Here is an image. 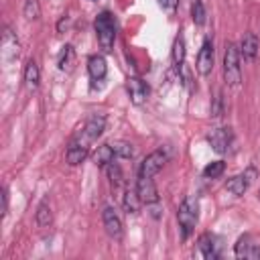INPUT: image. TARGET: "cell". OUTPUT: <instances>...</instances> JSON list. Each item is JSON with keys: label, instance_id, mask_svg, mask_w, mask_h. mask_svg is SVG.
<instances>
[{"label": "cell", "instance_id": "18", "mask_svg": "<svg viewBox=\"0 0 260 260\" xmlns=\"http://www.w3.org/2000/svg\"><path fill=\"white\" fill-rule=\"evenodd\" d=\"M248 183H250V179L246 175H236V177L225 181V191L232 193L234 197H242L248 189Z\"/></svg>", "mask_w": 260, "mask_h": 260}, {"label": "cell", "instance_id": "29", "mask_svg": "<svg viewBox=\"0 0 260 260\" xmlns=\"http://www.w3.org/2000/svg\"><path fill=\"white\" fill-rule=\"evenodd\" d=\"M223 114V95L221 93H217V98H215V102H213V108H211V116H221Z\"/></svg>", "mask_w": 260, "mask_h": 260}, {"label": "cell", "instance_id": "20", "mask_svg": "<svg viewBox=\"0 0 260 260\" xmlns=\"http://www.w3.org/2000/svg\"><path fill=\"white\" fill-rule=\"evenodd\" d=\"M59 69L65 71V73H71L73 67H75V49L71 45H65L59 53V61H57Z\"/></svg>", "mask_w": 260, "mask_h": 260}, {"label": "cell", "instance_id": "13", "mask_svg": "<svg viewBox=\"0 0 260 260\" xmlns=\"http://www.w3.org/2000/svg\"><path fill=\"white\" fill-rule=\"evenodd\" d=\"M234 254H236V258H250V260H256V258H260V244H256V242L252 240V236L246 234V236H242V238L236 242Z\"/></svg>", "mask_w": 260, "mask_h": 260}, {"label": "cell", "instance_id": "2", "mask_svg": "<svg viewBox=\"0 0 260 260\" xmlns=\"http://www.w3.org/2000/svg\"><path fill=\"white\" fill-rule=\"evenodd\" d=\"M197 217H199V203H197V199L195 197H185L181 201V205H179V211H177V221H179L183 240H187L191 236V232L195 230Z\"/></svg>", "mask_w": 260, "mask_h": 260}, {"label": "cell", "instance_id": "9", "mask_svg": "<svg viewBox=\"0 0 260 260\" xmlns=\"http://www.w3.org/2000/svg\"><path fill=\"white\" fill-rule=\"evenodd\" d=\"M213 59H215V53H213V41L211 39H205L201 49H199V55H197V71L199 75H209L211 69H213Z\"/></svg>", "mask_w": 260, "mask_h": 260}, {"label": "cell", "instance_id": "8", "mask_svg": "<svg viewBox=\"0 0 260 260\" xmlns=\"http://www.w3.org/2000/svg\"><path fill=\"white\" fill-rule=\"evenodd\" d=\"M102 219H104V228H106L108 236L114 238V240H122V234H124L122 219H120L118 211H116L112 205H106V207H104V211H102Z\"/></svg>", "mask_w": 260, "mask_h": 260}, {"label": "cell", "instance_id": "16", "mask_svg": "<svg viewBox=\"0 0 260 260\" xmlns=\"http://www.w3.org/2000/svg\"><path fill=\"white\" fill-rule=\"evenodd\" d=\"M87 71H89V77L93 81H102L108 73V65H106V59L102 55H91L87 59Z\"/></svg>", "mask_w": 260, "mask_h": 260}, {"label": "cell", "instance_id": "10", "mask_svg": "<svg viewBox=\"0 0 260 260\" xmlns=\"http://www.w3.org/2000/svg\"><path fill=\"white\" fill-rule=\"evenodd\" d=\"M136 191L142 199V205H154L158 203V191H156V185L152 181V177H138L136 181Z\"/></svg>", "mask_w": 260, "mask_h": 260}, {"label": "cell", "instance_id": "15", "mask_svg": "<svg viewBox=\"0 0 260 260\" xmlns=\"http://www.w3.org/2000/svg\"><path fill=\"white\" fill-rule=\"evenodd\" d=\"M240 55H244V59H248V61H256V57H258V37L254 32H246L242 37Z\"/></svg>", "mask_w": 260, "mask_h": 260}, {"label": "cell", "instance_id": "14", "mask_svg": "<svg viewBox=\"0 0 260 260\" xmlns=\"http://www.w3.org/2000/svg\"><path fill=\"white\" fill-rule=\"evenodd\" d=\"M126 89H128L130 102H132L134 106L144 104L146 98H148V85H146L140 77H128V81H126Z\"/></svg>", "mask_w": 260, "mask_h": 260}, {"label": "cell", "instance_id": "22", "mask_svg": "<svg viewBox=\"0 0 260 260\" xmlns=\"http://www.w3.org/2000/svg\"><path fill=\"white\" fill-rule=\"evenodd\" d=\"M173 63L177 67H183V63H185V39L181 35L173 43Z\"/></svg>", "mask_w": 260, "mask_h": 260}, {"label": "cell", "instance_id": "11", "mask_svg": "<svg viewBox=\"0 0 260 260\" xmlns=\"http://www.w3.org/2000/svg\"><path fill=\"white\" fill-rule=\"evenodd\" d=\"M104 126H106V118H104V116L93 114V116H89V120L83 124V128H81L77 134H79L83 140L93 142V140H98V136H102Z\"/></svg>", "mask_w": 260, "mask_h": 260}, {"label": "cell", "instance_id": "24", "mask_svg": "<svg viewBox=\"0 0 260 260\" xmlns=\"http://www.w3.org/2000/svg\"><path fill=\"white\" fill-rule=\"evenodd\" d=\"M223 171H225V162L223 160H213L203 169V177L205 179H217V177L223 175Z\"/></svg>", "mask_w": 260, "mask_h": 260}, {"label": "cell", "instance_id": "23", "mask_svg": "<svg viewBox=\"0 0 260 260\" xmlns=\"http://www.w3.org/2000/svg\"><path fill=\"white\" fill-rule=\"evenodd\" d=\"M112 148H114L116 156H120V158H132V156H134L132 144L126 142V140H116V142H112Z\"/></svg>", "mask_w": 260, "mask_h": 260}, {"label": "cell", "instance_id": "33", "mask_svg": "<svg viewBox=\"0 0 260 260\" xmlns=\"http://www.w3.org/2000/svg\"><path fill=\"white\" fill-rule=\"evenodd\" d=\"M258 199H260V193H258Z\"/></svg>", "mask_w": 260, "mask_h": 260}, {"label": "cell", "instance_id": "25", "mask_svg": "<svg viewBox=\"0 0 260 260\" xmlns=\"http://www.w3.org/2000/svg\"><path fill=\"white\" fill-rule=\"evenodd\" d=\"M51 221H53L51 207H49V203H45V201H43V203L37 207V223H39L41 228H47Z\"/></svg>", "mask_w": 260, "mask_h": 260}, {"label": "cell", "instance_id": "31", "mask_svg": "<svg viewBox=\"0 0 260 260\" xmlns=\"http://www.w3.org/2000/svg\"><path fill=\"white\" fill-rule=\"evenodd\" d=\"M8 213V191H6V187L2 189V215H6Z\"/></svg>", "mask_w": 260, "mask_h": 260}, {"label": "cell", "instance_id": "6", "mask_svg": "<svg viewBox=\"0 0 260 260\" xmlns=\"http://www.w3.org/2000/svg\"><path fill=\"white\" fill-rule=\"evenodd\" d=\"M0 55H2V61L4 63H12L14 59H18L20 55V43L16 39V35L12 32V28L4 26V32H2V45H0Z\"/></svg>", "mask_w": 260, "mask_h": 260}, {"label": "cell", "instance_id": "17", "mask_svg": "<svg viewBox=\"0 0 260 260\" xmlns=\"http://www.w3.org/2000/svg\"><path fill=\"white\" fill-rule=\"evenodd\" d=\"M39 81H41V69H39L37 61L30 59L26 63V67H24V85H26V89L35 91L39 87Z\"/></svg>", "mask_w": 260, "mask_h": 260}, {"label": "cell", "instance_id": "1", "mask_svg": "<svg viewBox=\"0 0 260 260\" xmlns=\"http://www.w3.org/2000/svg\"><path fill=\"white\" fill-rule=\"evenodd\" d=\"M93 28H95V37H98V43L102 47L104 53H110L114 49V41H116V22H114V16L104 10L95 16V22H93Z\"/></svg>", "mask_w": 260, "mask_h": 260}, {"label": "cell", "instance_id": "32", "mask_svg": "<svg viewBox=\"0 0 260 260\" xmlns=\"http://www.w3.org/2000/svg\"><path fill=\"white\" fill-rule=\"evenodd\" d=\"M63 26H65V28L69 26V16H63V18L59 20V24H57V30H59V32H63Z\"/></svg>", "mask_w": 260, "mask_h": 260}, {"label": "cell", "instance_id": "27", "mask_svg": "<svg viewBox=\"0 0 260 260\" xmlns=\"http://www.w3.org/2000/svg\"><path fill=\"white\" fill-rule=\"evenodd\" d=\"M24 16L28 20H37L41 16V6H39V0H24V8H22Z\"/></svg>", "mask_w": 260, "mask_h": 260}, {"label": "cell", "instance_id": "12", "mask_svg": "<svg viewBox=\"0 0 260 260\" xmlns=\"http://www.w3.org/2000/svg\"><path fill=\"white\" fill-rule=\"evenodd\" d=\"M197 246H199V252L203 254V258H207V260H215L221 254V242L213 234H203L197 240Z\"/></svg>", "mask_w": 260, "mask_h": 260}, {"label": "cell", "instance_id": "7", "mask_svg": "<svg viewBox=\"0 0 260 260\" xmlns=\"http://www.w3.org/2000/svg\"><path fill=\"white\" fill-rule=\"evenodd\" d=\"M169 154L165 150H154L150 152L142 162H140V169H138V177H154L167 162Z\"/></svg>", "mask_w": 260, "mask_h": 260}, {"label": "cell", "instance_id": "28", "mask_svg": "<svg viewBox=\"0 0 260 260\" xmlns=\"http://www.w3.org/2000/svg\"><path fill=\"white\" fill-rule=\"evenodd\" d=\"M104 169H106V173H108V177H110L112 185H120V183H122V169H120L114 160H112L110 165H106Z\"/></svg>", "mask_w": 260, "mask_h": 260}, {"label": "cell", "instance_id": "3", "mask_svg": "<svg viewBox=\"0 0 260 260\" xmlns=\"http://www.w3.org/2000/svg\"><path fill=\"white\" fill-rule=\"evenodd\" d=\"M223 79L228 85L238 87L242 81V65H240V47L234 43L225 45L223 53Z\"/></svg>", "mask_w": 260, "mask_h": 260}, {"label": "cell", "instance_id": "21", "mask_svg": "<svg viewBox=\"0 0 260 260\" xmlns=\"http://www.w3.org/2000/svg\"><path fill=\"white\" fill-rule=\"evenodd\" d=\"M114 156H116V152H114V148H112V144H102V146H98V150L93 152V165L95 167H106V165H110L112 160H114Z\"/></svg>", "mask_w": 260, "mask_h": 260}, {"label": "cell", "instance_id": "4", "mask_svg": "<svg viewBox=\"0 0 260 260\" xmlns=\"http://www.w3.org/2000/svg\"><path fill=\"white\" fill-rule=\"evenodd\" d=\"M207 142L211 144V148H213L215 152L223 154V152H228L230 146L234 144V132H232V128H228V126H217V128H213V130L207 134Z\"/></svg>", "mask_w": 260, "mask_h": 260}, {"label": "cell", "instance_id": "19", "mask_svg": "<svg viewBox=\"0 0 260 260\" xmlns=\"http://www.w3.org/2000/svg\"><path fill=\"white\" fill-rule=\"evenodd\" d=\"M122 205H124V211L130 215H136L138 211H140V205H142V199H140V195H138V191L136 189H126V193H124V199H122Z\"/></svg>", "mask_w": 260, "mask_h": 260}, {"label": "cell", "instance_id": "26", "mask_svg": "<svg viewBox=\"0 0 260 260\" xmlns=\"http://www.w3.org/2000/svg\"><path fill=\"white\" fill-rule=\"evenodd\" d=\"M191 16H193V22L197 26H201L205 22V6H203V0H193V4H191Z\"/></svg>", "mask_w": 260, "mask_h": 260}, {"label": "cell", "instance_id": "5", "mask_svg": "<svg viewBox=\"0 0 260 260\" xmlns=\"http://www.w3.org/2000/svg\"><path fill=\"white\" fill-rule=\"evenodd\" d=\"M87 152H89V142L83 140L79 134H75V136L71 138L67 150H65V160H67L71 167H75V165H79V162L85 160Z\"/></svg>", "mask_w": 260, "mask_h": 260}, {"label": "cell", "instance_id": "30", "mask_svg": "<svg viewBox=\"0 0 260 260\" xmlns=\"http://www.w3.org/2000/svg\"><path fill=\"white\" fill-rule=\"evenodd\" d=\"M158 4H160V8H162L165 12L175 14V10H177V6H179V0H158Z\"/></svg>", "mask_w": 260, "mask_h": 260}]
</instances>
